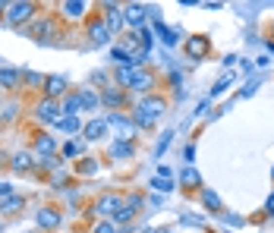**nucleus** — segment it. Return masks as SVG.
Listing matches in <instances>:
<instances>
[{
  "instance_id": "26",
  "label": "nucleus",
  "mask_w": 274,
  "mask_h": 233,
  "mask_svg": "<svg viewBox=\"0 0 274 233\" xmlns=\"http://www.w3.org/2000/svg\"><path fill=\"white\" fill-rule=\"evenodd\" d=\"M13 167H16V170H29L32 167V158L29 155H16V158H13Z\"/></svg>"
},
{
  "instance_id": "13",
  "label": "nucleus",
  "mask_w": 274,
  "mask_h": 233,
  "mask_svg": "<svg viewBox=\"0 0 274 233\" xmlns=\"http://www.w3.org/2000/svg\"><path fill=\"white\" fill-rule=\"evenodd\" d=\"M38 224H41V227H57V224H60L57 211H48V208H44L41 215H38Z\"/></svg>"
},
{
  "instance_id": "37",
  "label": "nucleus",
  "mask_w": 274,
  "mask_h": 233,
  "mask_svg": "<svg viewBox=\"0 0 274 233\" xmlns=\"http://www.w3.org/2000/svg\"><path fill=\"white\" fill-rule=\"evenodd\" d=\"M41 167H48V170H51V167H57V158H44Z\"/></svg>"
},
{
  "instance_id": "15",
  "label": "nucleus",
  "mask_w": 274,
  "mask_h": 233,
  "mask_svg": "<svg viewBox=\"0 0 274 233\" xmlns=\"http://www.w3.org/2000/svg\"><path fill=\"white\" fill-rule=\"evenodd\" d=\"M110 155H113V158H129V155H132V145H129V142H113V145H110Z\"/></svg>"
},
{
  "instance_id": "6",
  "label": "nucleus",
  "mask_w": 274,
  "mask_h": 233,
  "mask_svg": "<svg viewBox=\"0 0 274 233\" xmlns=\"http://www.w3.org/2000/svg\"><path fill=\"white\" fill-rule=\"evenodd\" d=\"M60 108H57V104L54 101H44V104H38V117H41L44 120V123H60Z\"/></svg>"
},
{
  "instance_id": "18",
  "label": "nucleus",
  "mask_w": 274,
  "mask_h": 233,
  "mask_svg": "<svg viewBox=\"0 0 274 233\" xmlns=\"http://www.w3.org/2000/svg\"><path fill=\"white\" fill-rule=\"evenodd\" d=\"M202 202L208 205V208H220V198H218L215 189H202Z\"/></svg>"
},
{
  "instance_id": "38",
  "label": "nucleus",
  "mask_w": 274,
  "mask_h": 233,
  "mask_svg": "<svg viewBox=\"0 0 274 233\" xmlns=\"http://www.w3.org/2000/svg\"><path fill=\"white\" fill-rule=\"evenodd\" d=\"M6 192H10V186H6V183H0V196H6Z\"/></svg>"
},
{
  "instance_id": "11",
  "label": "nucleus",
  "mask_w": 274,
  "mask_h": 233,
  "mask_svg": "<svg viewBox=\"0 0 274 233\" xmlns=\"http://www.w3.org/2000/svg\"><path fill=\"white\" fill-rule=\"evenodd\" d=\"M44 85H48L51 95H63V91H66V79H63V76H51V79H44Z\"/></svg>"
},
{
  "instance_id": "40",
  "label": "nucleus",
  "mask_w": 274,
  "mask_h": 233,
  "mask_svg": "<svg viewBox=\"0 0 274 233\" xmlns=\"http://www.w3.org/2000/svg\"><path fill=\"white\" fill-rule=\"evenodd\" d=\"M268 51H271V54H274V41H271V44H268Z\"/></svg>"
},
{
  "instance_id": "25",
  "label": "nucleus",
  "mask_w": 274,
  "mask_h": 233,
  "mask_svg": "<svg viewBox=\"0 0 274 233\" xmlns=\"http://www.w3.org/2000/svg\"><path fill=\"white\" fill-rule=\"evenodd\" d=\"M79 98H82V108H98V101H101V98H98L95 91H82Z\"/></svg>"
},
{
  "instance_id": "34",
  "label": "nucleus",
  "mask_w": 274,
  "mask_h": 233,
  "mask_svg": "<svg viewBox=\"0 0 274 233\" xmlns=\"http://www.w3.org/2000/svg\"><path fill=\"white\" fill-rule=\"evenodd\" d=\"M95 233H117V227H113V224H98Z\"/></svg>"
},
{
  "instance_id": "17",
  "label": "nucleus",
  "mask_w": 274,
  "mask_h": 233,
  "mask_svg": "<svg viewBox=\"0 0 274 233\" xmlns=\"http://www.w3.org/2000/svg\"><path fill=\"white\" fill-rule=\"evenodd\" d=\"M79 110H82V98H79V95H70V98H66V114L76 117Z\"/></svg>"
},
{
  "instance_id": "9",
  "label": "nucleus",
  "mask_w": 274,
  "mask_h": 233,
  "mask_svg": "<svg viewBox=\"0 0 274 233\" xmlns=\"http://www.w3.org/2000/svg\"><path fill=\"white\" fill-rule=\"evenodd\" d=\"M108 123L113 126V129H120L123 136H132V123H129L126 117H120V114H110V117H108Z\"/></svg>"
},
{
  "instance_id": "32",
  "label": "nucleus",
  "mask_w": 274,
  "mask_h": 233,
  "mask_svg": "<svg viewBox=\"0 0 274 233\" xmlns=\"http://www.w3.org/2000/svg\"><path fill=\"white\" fill-rule=\"evenodd\" d=\"M25 82H32V85H41V82H44V79H41V76H38V72H25Z\"/></svg>"
},
{
  "instance_id": "2",
  "label": "nucleus",
  "mask_w": 274,
  "mask_h": 233,
  "mask_svg": "<svg viewBox=\"0 0 274 233\" xmlns=\"http://www.w3.org/2000/svg\"><path fill=\"white\" fill-rule=\"evenodd\" d=\"M6 10H10V13H6V22L19 25V22H25V19L35 13V6H32V3H13V6H6Z\"/></svg>"
},
{
  "instance_id": "31",
  "label": "nucleus",
  "mask_w": 274,
  "mask_h": 233,
  "mask_svg": "<svg viewBox=\"0 0 274 233\" xmlns=\"http://www.w3.org/2000/svg\"><path fill=\"white\" fill-rule=\"evenodd\" d=\"M170 139H173V132L167 129L164 136H161V142H158V155H164V148H167V145H170Z\"/></svg>"
},
{
  "instance_id": "12",
  "label": "nucleus",
  "mask_w": 274,
  "mask_h": 233,
  "mask_svg": "<svg viewBox=\"0 0 274 233\" xmlns=\"http://www.w3.org/2000/svg\"><path fill=\"white\" fill-rule=\"evenodd\" d=\"M104 10H108V29H120V22H123V13H120L113 3H108Z\"/></svg>"
},
{
  "instance_id": "8",
  "label": "nucleus",
  "mask_w": 274,
  "mask_h": 233,
  "mask_svg": "<svg viewBox=\"0 0 274 233\" xmlns=\"http://www.w3.org/2000/svg\"><path fill=\"white\" fill-rule=\"evenodd\" d=\"M91 41H95V44H108V41H110V29H108V22L91 25Z\"/></svg>"
},
{
  "instance_id": "23",
  "label": "nucleus",
  "mask_w": 274,
  "mask_h": 233,
  "mask_svg": "<svg viewBox=\"0 0 274 233\" xmlns=\"http://www.w3.org/2000/svg\"><path fill=\"white\" fill-rule=\"evenodd\" d=\"M57 126H60V129H66V132H76L79 129V117H63Z\"/></svg>"
},
{
  "instance_id": "29",
  "label": "nucleus",
  "mask_w": 274,
  "mask_h": 233,
  "mask_svg": "<svg viewBox=\"0 0 274 233\" xmlns=\"http://www.w3.org/2000/svg\"><path fill=\"white\" fill-rule=\"evenodd\" d=\"M63 10H66V16H82V10H85V3H79V0H76V3H66V6H63Z\"/></svg>"
},
{
  "instance_id": "35",
  "label": "nucleus",
  "mask_w": 274,
  "mask_h": 233,
  "mask_svg": "<svg viewBox=\"0 0 274 233\" xmlns=\"http://www.w3.org/2000/svg\"><path fill=\"white\" fill-rule=\"evenodd\" d=\"M16 205H19V198H16V196H10V198H6V202H3V211H10V208H16Z\"/></svg>"
},
{
  "instance_id": "4",
  "label": "nucleus",
  "mask_w": 274,
  "mask_h": 233,
  "mask_svg": "<svg viewBox=\"0 0 274 233\" xmlns=\"http://www.w3.org/2000/svg\"><path fill=\"white\" fill-rule=\"evenodd\" d=\"M126 19H129V22L132 25H139V29H145V13H148V10H145V6H139V3H129V6H126Z\"/></svg>"
},
{
  "instance_id": "5",
  "label": "nucleus",
  "mask_w": 274,
  "mask_h": 233,
  "mask_svg": "<svg viewBox=\"0 0 274 233\" xmlns=\"http://www.w3.org/2000/svg\"><path fill=\"white\" fill-rule=\"evenodd\" d=\"M95 211H98V215H117V211H120V198H117V196H104V198H98Z\"/></svg>"
},
{
  "instance_id": "19",
  "label": "nucleus",
  "mask_w": 274,
  "mask_h": 233,
  "mask_svg": "<svg viewBox=\"0 0 274 233\" xmlns=\"http://www.w3.org/2000/svg\"><path fill=\"white\" fill-rule=\"evenodd\" d=\"M205 51H208V44H205L202 38H192V41H189V54H192V57H202Z\"/></svg>"
},
{
  "instance_id": "14",
  "label": "nucleus",
  "mask_w": 274,
  "mask_h": 233,
  "mask_svg": "<svg viewBox=\"0 0 274 233\" xmlns=\"http://www.w3.org/2000/svg\"><path fill=\"white\" fill-rule=\"evenodd\" d=\"M129 89H136V91H148V89H151V76H148V72L142 70V72H139V76H136V82L129 85Z\"/></svg>"
},
{
  "instance_id": "10",
  "label": "nucleus",
  "mask_w": 274,
  "mask_h": 233,
  "mask_svg": "<svg viewBox=\"0 0 274 233\" xmlns=\"http://www.w3.org/2000/svg\"><path fill=\"white\" fill-rule=\"evenodd\" d=\"M104 132H108V123H104V120H91V123L85 126V136L89 139H101Z\"/></svg>"
},
{
  "instance_id": "7",
  "label": "nucleus",
  "mask_w": 274,
  "mask_h": 233,
  "mask_svg": "<svg viewBox=\"0 0 274 233\" xmlns=\"http://www.w3.org/2000/svg\"><path fill=\"white\" fill-rule=\"evenodd\" d=\"M155 32H158V35H161V41L167 44V48H173V44L180 41V38H177V32H173V29H167V25H164V22H161V19H158V16H155Z\"/></svg>"
},
{
  "instance_id": "27",
  "label": "nucleus",
  "mask_w": 274,
  "mask_h": 233,
  "mask_svg": "<svg viewBox=\"0 0 274 233\" xmlns=\"http://www.w3.org/2000/svg\"><path fill=\"white\" fill-rule=\"evenodd\" d=\"M151 189H158V192H170V189H173V183H167L164 177H155V179H151Z\"/></svg>"
},
{
  "instance_id": "3",
  "label": "nucleus",
  "mask_w": 274,
  "mask_h": 233,
  "mask_svg": "<svg viewBox=\"0 0 274 233\" xmlns=\"http://www.w3.org/2000/svg\"><path fill=\"white\" fill-rule=\"evenodd\" d=\"M139 72H142V66H136V63L123 66V63H120V70H117V82H120V85H132Z\"/></svg>"
},
{
  "instance_id": "20",
  "label": "nucleus",
  "mask_w": 274,
  "mask_h": 233,
  "mask_svg": "<svg viewBox=\"0 0 274 233\" xmlns=\"http://www.w3.org/2000/svg\"><path fill=\"white\" fill-rule=\"evenodd\" d=\"M180 179H183L186 186H199V174H196V167H186L183 174H180Z\"/></svg>"
},
{
  "instance_id": "24",
  "label": "nucleus",
  "mask_w": 274,
  "mask_h": 233,
  "mask_svg": "<svg viewBox=\"0 0 274 233\" xmlns=\"http://www.w3.org/2000/svg\"><path fill=\"white\" fill-rule=\"evenodd\" d=\"M101 101H104V104H120V101H123V95H120L117 89H108V91L101 95Z\"/></svg>"
},
{
  "instance_id": "21",
  "label": "nucleus",
  "mask_w": 274,
  "mask_h": 233,
  "mask_svg": "<svg viewBox=\"0 0 274 233\" xmlns=\"http://www.w3.org/2000/svg\"><path fill=\"white\" fill-rule=\"evenodd\" d=\"M54 148H57V142H54V139H48V136H41V139H38V151H41V155H51Z\"/></svg>"
},
{
  "instance_id": "30",
  "label": "nucleus",
  "mask_w": 274,
  "mask_h": 233,
  "mask_svg": "<svg viewBox=\"0 0 274 233\" xmlns=\"http://www.w3.org/2000/svg\"><path fill=\"white\" fill-rule=\"evenodd\" d=\"M183 224H186V227H199V224H205V217L202 215H199V217L196 215H183Z\"/></svg>"
},
{
  "instance_id": "1",
  "label": "nucleus",
  "mask_w": 274,
  "mask_h": 233,
  "mask_svg": "<svg viewBox=\"0 0 274 233\" xmlns=\"http://www.w3.org/2000/svg\"><path fill=\"white\" fill-rule=\"evenodd\" d=\"M167 108V104L161 101V98H145L142 104L136 108V126H155L158 114Z\"/></svg>"
},
{
  "instance_id": "36",
  "label": "nucleus",
  "mask_w": 274,
  "mask_h": 233,
  "mask_svg": "<svg viewBox=\"0 0 274 233\" xmlns=\"http://www.w3.org/2000/svg\"><path fill=\"white\" fill-rule=\"evenodd\" d=\"M158 177H164V179H167V177H173V170L167 167V164H161V170H158Z\"/></svg>"
},
{
  "instance_id": "22",
  "label": "nucleus",
  "mask_w": 274,
  "mask_h": 233,
  "mask_svg": "<svg viewBox=\"0 0 274 233\" xmlns=\"http://www.w3.org/2000/svg\"><path fill=\"white\" fill-rule=\"evenodd\" d=\"M230 82H233V72H224V76L218 79V85H215V89H211V95H220V91H224V89H227V85H230Z\"/></svg>"
},
{
  "instance_id": "28",
  "label": "nucleus",
  "mask_w": 274,
  "mask_h": 233,
  "mask_svg": "<svg viewBox=\"0 0 274 233\" xmlns=\"http://www.w3.org/2000/svg\"><path fill=\"white\" fill-rule=\"evenodd\" d=\"M63 155H66V158H79V155H82V142H70V145L63 148Z\"/></svg>"
},
{
  "instance_id": "16",
  "label": "nucleus",
  "mask_w": 274,
  "mask_h": 233,
  "mask_svg": "<svg viewBox=\"0 0 274 233\" xmlns=\"http://www.w3.org/2000/svg\"><path fill=\"white\" fill-rule=\"evenodd\" d=\"M16 82H19V72H16V70H0V85L13 89Z\"/></svg>"
},
{
  "instance_id": "39",
  "label": "nucleus",
  "mask_w": 274,
  "mask_h": 233,
  "mask_svg": "<svg viewBox=\"0 0 274 233\" xmlns=\"http://www.w3.org/2000/svg\"><path fill=\"white\" fill-rule=\"evenodd\" d=\"M268 208H271V211H274V196H271V198H268Z\"/></svg>"
},
{
  "instance_id": "33",
  "label": "nucleus",
  "mask_w": 274,
  "mask_h": 233,
  "mask_svg": "<svg viewBox=\"0 0 274 233\" xmlns=\"http://www.w3.org/2000/svg\"><path fill=\"white\" fill-rule=\"evenodd\" d=\"M256 85H258V79H252V82H246V89H243V98H249L252 91H256Z\"/></svg>"
}]
</instances>
